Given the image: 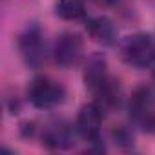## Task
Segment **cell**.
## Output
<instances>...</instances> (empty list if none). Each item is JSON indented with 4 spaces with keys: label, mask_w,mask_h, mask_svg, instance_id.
<instances>
[{
    "label": "cell",
    "mask_w": 155,
    "mask_h": 155,
    "mask_svg": "<svg viewBox=\"0 0 155 155\" xmlns=\"http://www.w3.org/2000/svg\"><path fill=\"white\" fill-rule=\"evenodd\" d=\"M93 2H97V4H101V6H111V4L117 2V0H93Z\"/></svg>",
    "instance_id": "13"
},
{
    "label": "cell",
    "mask_w": 155,
    "mask_h": 155,
    "mask_svg": "<svg viewBox=\"0 0 155 155\" xmlns=\"http://www.w3.org/2000/svg\"><path fill=\"white\" fill-rule=\"evenodd\" d=\"M111 137H113V142L120 148H131L133 146V133L124 128V126H119L111 131Z\"/></svg>",
    "instance_id": "12"
},
{
    "label": "cell",
    "mask_w": 155,
    "mask_h": 155,
    "mask_svg": "<svg viewBox=\"0 0 155 155\" xmlns=\"http://www.w3.org/2000/svg\"><path fill=\"white\" fill-rule=\"evenodd\" d=\"M82 57H84V40L81 38V35L66 31L57 37L53 46V58L60 68L69 69L79 66Z\"/></svg>",
    "instance_id": "5"
},
{
    "label": "cell",
    "mask_w": 155,
    "mask_h": 155,
    "mask_svg": "<svg viewBox=\"0 0 155 155\" xmlns=\"http://www.w3.org/2000/svg\"><path fill=\"white\" fill-rule=\"evenodd\" d=\"M111 79L108 73V62L102 53H93L84 68V84L86 88L95 95L108 81Z\"/></svg>",
    "instance_id": "8"
},
{
    "label": "cell",
    "mask_w": 155,
    "mask_h": 155,
    "mask_svg": "<svg viewBox=\"0 0 155 155\" xmlns=\"http://www.w3.org/2000/svg\"><path fill=\"white\" fill-rule=\"evenodd\" d=\"M18 51L26 66L31 69H38L46 62L48 42L40 26L31 24L22 31V35L18 37Z\"/></svg>",
    "instance_id": "2"
},
{
    "label": "cell",
    "mask_w": 155,
    "mask_h": 155,
    "mask_svg": "<svg viewBox=\"0 0 155 155\" xmlns=\"http://www.w3.org/2000/svg\"><path fill=\"white\" fill-rule=\"evenodd\" d=\"M86 29H88V35H90L97 44L113 46V44L117 42L119 31H117L113 20L108 18V17H95V18L88 20Z\"/></svg>",
    "instance_id": "9"
},
{
    "label": "cell",
    "mask_w": 155,
    "mask_h": 155,
    "mask_svg": "<svg viewBox=\"0 0 155 155\" xmlns=\"http://www.w3.org/2000/svg\"><path fill=\"white\" fill-rule=\"evenodd\" d=\"M42 142L51 150H71L77 144V131L64 120L46 124L42 131Z\"/></svg>",
    "instance_id": "7"
},
{
    "label": "cell",
    "mask_w": 155,
    "mask_h": 155,
    "mask_svg": "<svg viewBox=\"0 0 155 155\" xmlns=\"http://www.w3.org/2000/svg\"><path fill=\"white\" fill-rule=\"evenodd\" d=\"M153 81H155V68H153Z\"/></svg>",
    "instance_id": "15"
},
{
    "label": "cell",
    "mask_w": 155,
    "mask_h": 155,
    "mask_svg": "<svg viewBox=\"0 0 155 155\" xmlns=\"http://www.w3.org/2000/svg\"><path fill=\"white\" fill-rule=\"evenodd\" d=\"M28 99L37 110H53L66 101V88L49 77H38L28 88Z\"/></svg>",
    "instance_id": "3"
},
{
    "label": "cell",
    "mask_w": 155,
    "mask_h": 155,
    "mask_svg": "<svg viewBox=\"0 0 155 155\" xmlns=\"http://www.w3.org/2000/svg\"><path fill=\"white\" fill-rule=\"evenodd\" d=\"M55 13L62 20H84L86 18V6L84 0H57Z\"/></svg>",
    "instance_id": "11"
},
{
    "label": "cell",
    "mask_w": 155,
    "mask_h": 155,
    "mask_svg": "<svg viewBox=\"0 0 155 155\" xmlns=\"http://www.w3.org/2000/svg\"><path fill=\"white\" fill-rule=\"evenodd\" d=\"M146 131H150V133H153V135H155V119L151 120V124L148 126V130H146Z\"/></svg>",
    "instance_id": "14"
},
{
    "label": "cell",
    "mask_w": 155,
    "mask_h": 155,
    "mask_svg": "<svg viewBox=\"0 0 155 155\" xmlns=\"http://www.w3.org/2000/svg\"><path fill=\"white\" fill-rule=\"evenodd\" d=\"M95 97H97V104L106 111V110H115V108H119L120 106V101H122V90H120V84H119V81H115V79H110L97 93H95Z\"/></svg>",
    "instance_id": "10"
},
{
    "label": "cell",
    "mask_w": 155,
    "mask_h": 155,
    "mask_svg": "<svg viewBox=\"0 0 155 155\" xmlns=\"http://www.w3.org/2000/svg\"><path fill=\"white\" fill-rule=\"evenodd\" d=\"M128 113L133 124L148 130L155 119V93L150 86H137L128 102Z\"/></svg>",
    "instance_id": "4"
},
{
    "label": "cell",
    "mask_w": 155,
    "mask_h": 155,
    "mask_svg": "<svg viewBox=\"0 0 155 155\" xmlns=\"http://www.w3.org/2000/svg\"><path fill=\"white\" fill-rule=\"evenodd\" d=\"M120 58L135 69L150 68L155 62V44L146 33H133L120 44Z\"/></svg>",
    "instance_id": "1"
},
{
    "label": "cell",
    "mask_w": 155,
    "mask_h": 155,
    "mask_svg": "<svg viewBox=\"0 0 155 155\" xmlns=\"http://www.w3.org/2000/svg\"><path fill=\"white\" fill-rule=\"evenodd\" d=\"M102 117L104 110L97 102L84 104L77 115V131H79L88 142H99L101 140V130H102Z\"/></svg>",
    "instance_id": "6"
}]
</instances>
